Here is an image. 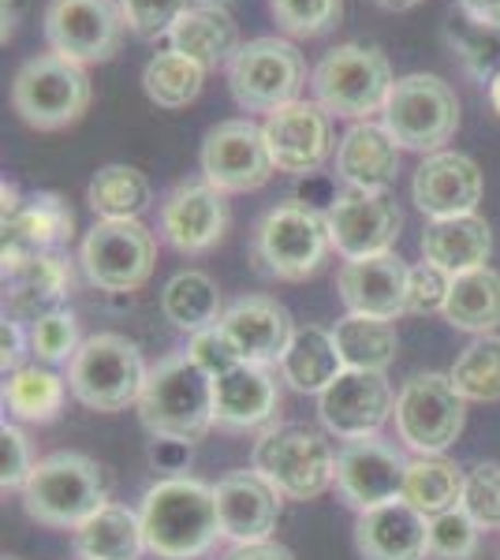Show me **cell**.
<instances>
[{"instance_id":"cell-1","label":"cell","mask_w":500,"mask_h":560,"mask_svg":"<svg viewBox=\"0 0 500 560\" xmlns=\"http://www.w3.org/2000/svg\"><path fill=\"white\" fill-rule=\"evenodd\" d=\"M147 549L158 560H198L221 538L213 486L190 475H168L139 504Z\"/></svg>"},{"instance_id":"cell-2","label":"cell","mask_w":500,"mask_h":560,"mask_svg":"<svg viewBox=\"0 0 500 560\" xmlns=\"http://www.w3.org/2000/svg\"><path fill=\"white\" fill-rule=\"evenodd\" d=\"M139 419L153 441H184L195 445L217 427L213 377L190 359V351L161 359L150 366L147 388L139 396Z\"/></svg>"},{"instance_id":"cell-3","label":"cell","mask_w":500,"mask_h":560,"mask_svg":"<svg viewBox=\"0 0 500 560\" xmlns=\"http://www.w3.org/2000/svg\"><path fill=\"white\" fill-rule=\"evenodd\" d=\"M251 467L284 501H314L336 486V453L329 438L303 422H272L261 430Z\"/></svg>"},{"instance_id":"cell-4","label":"cell","mask_w":500,"mask_h":560,"mask_svg":"<svg viewBox=\"0 0 500 560\" xmlns=\"http://www.w3.org/2000/svg\"><path fill=\"white\" fill-rule=\"evenodd\" d=\"M26 516L42 527L79 530L108 504V486L102 467L83 453H53L38 459L31 482L23 486Z\"/></svg>"},{"instance_id":"cell-5","label":"cell","mask_w":500,"mask_h":560,"mask_svg":"<svg viewBox=\"0 0 500 560\" xmlns=\"http://www.w3.org/2000/svg\"><path fill=\"white\" fill-rule=\"evenodd\" d=\"M150 366L124 332H94L68 363V388L83 408L116 415L139 404Z\"/></svg>"},{"instance_id":"cell-6","label":"cell","mask_w":500,"mask_h":560,"mask_svg":"<svg viewBox=\"0 0 500 560\" xmlns=\"http://www.w3.org/2000/svg\"><path fill=\"white\" fill-rule=\"evenodd\" d=\"M333 250L329 217L306 202H280L254 224V266L272 280H306Z\"/></svg>"},{"instance_id":"cell-7","label":"cell","mask_w":500,"mask_h":560,"mask_svg":"<svg viewBox=\"0 0 500 560\" xmlns=\"http://www.w3.org/2000/svg\"><path fill=\"white\" fill-rule=\"evenodd\" d=\"M314 97L329 116H344V120H374L385 113V102L393 94V68L388 57L374 45H336L317 60L314 75Z\"/></svg>"},{"instance_id":"cell-8","label":"cell","mask_w":500,"mask_h":560,"mask_svg":"<svg viewBox=\"0 0 500 560\" xmlns=\"http://www.w3.org/2000/svg\"><path fill=\"white\" fill-rule=\"evenodd\" d=\"M381 124L388 128L399 150L430 158V153H441L444 142H452V135L460 131V97L441 75L411 71L393 83Z\"/></svg>"},{"instance_id":"cell-9","label":"cell","mask_w":500,"mask_h":560,"mask_svg":"<svg viewBox=\"0 0 500 560\" xmlns=\"http://www.w3.org/2000/svg\"><path fill=\"white\" fill-rule=\"evenodd\" d=\"M90 105V75L83 65L57 52H38L15 71L12 108L34 131H60L83 120Z\"/></svg>"},{"instance_id":"cell-10","label":"cell","mask_w":500,"mask_h":560,"mask_svg":"<svg viewBox=\"0 0 500 560\" xmlns=\"http://www.w3.org/2000/svg\"><path fill=\"white\" fill-rule=\"evenodd\" d=\"M396 438L415 456H444L467 427V400L449 374L426 370L407 377L396 396Z\"/></svg>"},{"instance_id":"cell-11","label":"cell","mask_w":500,"mask_h":560,"mask_svg":"<svg viewBox=\"0 0 500 560\" xmlns=\"http://www.w3.org/2000/svg\"><path fill=\"white\" fill-rule=\"evenodd\" d=\"M306 86V60L288 38H251L229 65V90L243 113H277L299 102Z\"/></svg>"},{"instance_id":"cell-12","label":"cell","mask_w":500,"mask_h":560,"mask_svg":"<svg viewBox=\"0 0 500 560\" xmlns=\"http://www.w3.org/2000/svg\"><path fill=\"white\" fill-rule=\"evenodd\" d=\"M158 240L142 221H97L79 247V266L102 292H135L153 273Z\"/></svg>"},{"instance_id":"cell-13","label":"cell","mask_w":500,"mask_h":560,"mask_svg":"<svg viewBox=\"0 0 500 560\" xmlns=\"http://www.w3.org/2000/svg\"><path fill=\"white\" fill-rule=\"evenodd\" d=\"M127 31L120 0H49L45 42L49 52L75 65H105L116 57Z\"/></svg>"},{"instance_id":"cell-14","label":"cell","mask_w":500,"mask_h":560,"mask_svg":"<svg viewBox=\"0 0 500 560\" xmlns=\"http://www.w3.org/2000/svg\"><path fill=\"white\" fill-rule=\"evenodd\" d=\"M198 165H202L206 184H213L224 195L258 191L277 173L266 147V131H261V124L247 120V116L221 120L217 128H209L202 139V153H198Z\"/></svg>"},{"instance_id":"cell-15","label":"cell","mask_w":500,"mask_h":560,"mask_svg":"<svg viewBox=\"0 0 500 560\" xmlns=\"http://www.w3.org/2000/svg\"><path fill=\"white\" fill-rule=\"evenodd\" d=\"M317 415H322V427L340 441L377 438L381 427L396 415L393 385L381 370H344L317 396Z\"/></svg>"},{"instance_id":"cell-16","label":"cell","mask_w":500,"mask_h":560,"mask_svg":"<svg viewBox=\"0 0 500 560\" xmlns=\"http://www.w3.org/2000/svg\"><path fill=\"white\" fill-rule=\"evenodd\" d=\"M229 202L224 191H217L206 179H184L172 191L161 198V217H158V232L179 255H206L229 232Z\"/></svg>"},{"instance_id":"cell-17","label":"cell","mask_w":500,"mask_h":560,"mask_svg":"<svg viewBox=\"0 0 500 560\" xmlns=\"http://www.w3.org/2000/svg\"><path fill=\"white\" fill-rule=\"evenodd\" d=\"M404 478L407 459L381 438L344 441V448L336 453V493L354 512L399 501Z\"/></svg>"},{"instance_id":"cell-18","label":"cell","mask_w":500,"mask_h":560,"mask_svg":"<svg viewBox=\"0 0 500 560\" xmlns=\"http://www.w3.org/2000/svg\"><path fill=\"white\" fill-rule=\"evenodd\" d=\"M261 131H266V147L277 173L311 176L333 153V124L329 113L317 102L299 97V102L277 108V113L266 116Z\"/></svg>"},{"instance_id":"cell-19","label":"cell","mask_w":500,"mask_h":560,"mask_svg":"<svg viewBox=\"0 0 500 560\" xmlns=\"http://www.w3.org/2000/svg\"><path fill=\"white\" fill-rule=\"evenodd\" d=\"M325 217H329L333 247L340 250L344 261L388 255L404 229V210L388 195L344 191L333 198Z\"/></svg>"},{"instance_id":"cell-20","label":"cell","mask_w":500,"mask_h":560,"mask_svg":"<svg viewBox=\"0 0 500 560\" xmlns=\"http://www.w3.org/2000/svg\"><path fill=\"white\" fill-rule=\"evenodd\" d=\"M217 493V520H221V538L232 546L247 549L272 541V530L280 523V497L258 471H232L213 486Z\"/></svg>"},{"instance_id":"cell-21","label":"cell","mask_w":500,"mask_h":560,"mask_svg":"<svg viewBox=\"0 0 500 560\" xmlns=\"http://www.w3.org/2000/svg\"><path fill=\"white\" fill-rule=\"evenodd\" d=\"M407 277L411 266L396 250L374 258H348L336 273V292L348 314L396 322L399 314H407Z\"/></svg>"},{"instance_id":"cell-22","label":"cell","mask_w":500,"mask_h":560,"mask_svg":"<svg viewBox=\"0 0 500 560\" xmlns=\"http://www.w3.org/2000/svg\"><path fill=\"white\" fill-rule=\"evenodd\" d=\"M411 198L430 221H449V217L478 213L481 202V168L467 153H430L415 168Z\"/></svg>"},{"instance_id":"cell-23","label":"cell","mask_w":500,"mask_h":560,"mask_svg":"<svg viewBox=\"0 0 500 560\" xmlns=\"http://www.w3.org/2000/svg\"><path fill=\"white\" fill-rule=\"evenodd\" d=\"M354 549L362 560H430V516L399 497L359 512Z\"/></svg>"},{"instance_id":"cell-24","label":"cell","mask_w":500,"mask_h":560,"mask_svg":"<svg viewBox=\"0 0 500 560\" xmlns=\"http://www.w3.org/2000/svg\"><path fill=\"white\" fill-rule=\"evenodd\" d=\"M217 325L232 340V348L240 351L243 363L258 366H280V359H284V351L295 337L292 314L269 295L235 300Z\"/></svg>"},{"instance_id":"cell-25","label":"cell","mask_w":500,"mask_h":560,"mask_svg":"<svg viewBox=\"0 0 500 560\" xmlns=\"http://www.w3.org/2000/svg\"><path fill=\"white\" fill-rule=\"evenodd\" d=\"M71 292V266L60 250L26 255L4 269V318L34 325L53 311H63V300Z\"/></svg>"},{"instance_id":"cell-26","label":"cell","mask_w":500,"mask_h":560,"mask_svg":"<svg viewBox=\"0 0 500 560\" xmlns=\"http://www.w3.org/2000/svg\"><path fill=\"white\" fill-rule=\"evenodd\" d=\"M336 176L348 184V191L388 195L399 176V147L385 124L359 120L344 131L336 147Z\"/></svg>"},{"instance_id":"cell-27","label":"cell","mask_w":500,"mask_h":560,"mask_svg":"<svg viewBox=\"0 0 500 560\" xmlns=\"http://www.w3.org/2000/svg\"><path fill=\"white\" fill-rule=\"evenodd\" d=\"M217 427L224 430H261L272 427L280 408V385L269 366L235 363L229 374L213 382Z\"/></svg>"},{"instance_id":"cell-28","label":"cell","mask_w":500,"mask_h":560,"mask_svg":"<svg viewBox=\"0 0 500 560\" xmlns=\"http://www.w3.org/2000/svg\"><path fill=\"white\" fill-rule=\"evenodd\" d=\"M75 232V213L60 195L38 191L23 198L20 213L4 221V269L26 255H45V250H60Z\"/></svg>"},{"instance_id":"cell-29","label":"cell","mask_w":500,"mask_h":560,"mask_svg":"<svg viewBox=\"0 0 500 560\" xmlns=\"http://www.w3.org/2000/svg\"><path fill=\"white\" fill-rule=\"evenodd\" d=\"M422 258L444 269L449 277H463L470 269H481L493 255V232L486 217H449V221H430L422 232Z\"/></svg>"},{"instance_id":"cell-30","label":"cell","mask_w":500,"mask_h":560,"mask_svg":"<svg viewBox=\"0 0 500 560\" xmlns=\"http://www.w3.org/2000/svg\"><path fill=\"white\" fill-rule=\"evenodd\" d=\"M168 49L184 52L187 60L202 65L206 71L229 68L232 57L243 49L240 45V26L229 15V8H206L195 4L176 20L168 31Z\"/></svg>"},{"instance_id":"cell-31","label":"cell","mask_w":500,"mask_h":560,"mask_svg":"<svg viewBox=\"0 0 500 560\" xmlns=\"http://www.w3.org/2000/svg\"><path fill=\"white\" fill-rule=\"evenodd\" d=\"M277 370H280V382H288L295 393L322 396L348 366H344V359H340V348H336V340H333V329L303 325V329H295L292 345H288Z\"/></svg>"},{"instance_id":"cell-32","label":"cell","mask_w":500,"mask_h":560,"mask_svg":"<svg viewBox=\"0 0 500 560\" xmlns=\"http://www.w3.org/2000/svg\"><path fill=\"white\" fill-rule=\"evenodd\" d=\"M75 535L79 560H139L147 549V530L135 509L108 501L102 512H94Z\"/></svg>"},{"instance_id":"cell-33","label":"cell","mask_w":500,"mask_h":560,"mask_svg":"<svg viewBox=\"0 0 500 560\" xmlns=\"http://www.w3.org/2000/svg\"><path fill=\"white\" fill-rule=\"evenodd\" d=\"M444 322L470 337H489L500 325V273L489 266L452 277V292L444 303Z\"/></svg>"},{"instance_id":"cell-34","label":"cell","mask_w":500,"mask_h":560,"mask_svg":"<svg viewBox=\"0 0 500 560\" xmlns=\"http://www.w3.org/2000/svg\"><path fill=\"white\" fill-rule=\"evenodd\" d=\"M161 314L172 329L179 332H202L213 329L217 322L224 318V306H221V288L217 280L202 273V269H184L165 284L161 292Z\"/></svg>"},{"instance_id":"cell-35","label":"cell","mask_w":500,"mask_h":560,"mask_svg":"<svg viewBox=\"0 0 500 560\" xmlns=\"http://www.w3.org/2000/svg\"><path fill=\"white\" fill-rule=\"evenodd\" d=\"M63 396H68V382L53 366H20L15 374L4 377V411L15 422H53L63 411Z\"/></svg>"},{"instance_id":"cell-36","label":"cell","mask_w":500,"mask_h":560,"mask_svg":"<svg viewBox=\"0 0 500 560\" xmlns=\"http://www.w3.org/2000/svg\"><path fill=\"white\" fill-rule=\"evenodd\" d=\"M333 340L348 370H381L385 374L399 351L396 325L385 318H367V314H344L333 325Z\"/></svg>"},{"instance_id":"cell-37","label":"cell","mask_w":500,"mask_h":560,"mask_svg":"<svg viewBox=\"0 0 500 560\" xmlns=\"http://www.w3.org/2000/svg\"><path fill=\"white\" fill-rule=\"evenodd\" d=\"M150 179L135 165L97 168L86 187V202L97 221H139L150 206Z\"/></svg>"},{"instance_id":"cell-38","label":"cell","mask_w":500,"mask_h":560,"mask_svg":"<svg viewBox=\"0 0 500 560\" xmlns=\"http://www.w3.org/2000/svg\"><path fill=\"white\" fill-rule=\"evenodd\" d=\"M463 478L452 459L444 456H415L407 459V478H404V501L418 509L422 516H441V512L456 509L463 497Z\"/></svg>"},{"instance_id":"cell-39","label":"cell","mask_w":500,"mask_h":560,"mask_svg":"<svg viewBox=\"0 0 500 560\" xmlns=\"http://www.w3.org/2000/svg\"><path fill=\"white\" fill-rule=\"evenodd\" d=\"M202 83H206V68L187 60L176 49L158 52L147 65V71H142V90L161 108H187L202 94Z\"/></svg>"},{"instance_id":"cell-40","label":"cell","mask_w":500,"mask_h":560,"mask_svg":"<svg viewBox=\"0 0 500 560\" xmlns=\"http://www.w3.org/2000/svg\"><path fill=\"white\" fill-rule=\"evenodd\" d=\"M452 385L467 404H497L500 400V337H475L460 351L449 370Z\"/></svg>"},{"instance_id":"cell-41","label":"cell","mask_w":500,"mask_h":560,"mask_svg":"<svg viewBox=\"0 0 500 560\" xmlns=\"http://www.w3.org/2000/svg\"><path fill=\"white\" fill-rule=\"evenodd\" d=\"M31 332V355L38 359L42 366H57V363H71L75 351L83 348V337H79V318L71 311H53L38 318L34 325H26Z\"/></svg>"},{"instance_id":"cell-42","label":"cell","mask_w":500,"mask_h":560,"mask_svg":"<svg viewBox=\"0 0 500 560\" xmlns=\"http://www.w3.org/2000/svg\"><path fill=\"white\" fill-rule=\"evenodd\" d=\"M272 20L292 38H322L344 15V0H269Z\"/></svg>"},{"instance_id":"cell-43","label":"cell","mask_w":500,"mask_h":560,"mask_svg":"<svg viewBox=\"0 0 500 560\" xmlns=\"http://www.w3.org/2000/svg\"><path fill=\"white\" fill-rule=\"evenodd\" d=\"M460 509L478 523L481 530H500V464L481 459L463 478Z\"/></svg>"},{"instance_id":"cell-44","label":"cell","mask_w":500,"mask_h":560,"mask_svg":"<svg viewBox=\"0 0 500 560\" xmlns=\"http://www.w3.org/2000/svg\"><path fill=\"white\" fill-rule=\"evenodd\" d=\"M478 541L481 527L460 504L430 520V560H470L478 553Z\"/></svg>"},{"instance_id":"cell-45","label":"cell","mask_w":500,"mask_h":560,"mask_svg":"<svg viewBox=\"0 0 500 560\" xmlns=\"http://www.w3.org/2000/svg\"><path fill=\"white\" fill-rule=\"evenodd\" d=\"M198 0H120L127 31L139 34V38H168V31L184 12H190Z\"/></svg>"},{"instance_id":"cell-46","label":"cell","mask_w":500,"mask_h":560,"mask_svg":"<svg viewBox=\"0 0 500 560\" xmlns=\"http://www.w3.org/2000/svg\"><path fill=\"white\" fill-rule=\"evenodd\" d=\"M34 467H38V459H34V448H31V441H26V433L4 419V427H0V486H4V493L8 490L23 493Z\"/></svg>"},{"instance_id":"cell-47","label":"cell","mask_w":500,"mask_h":560,"mask_svg":"<svg viewBox=\"0 0 500 560\" xmlns=\"http://www.w3.org/2000/svg\"><path fill=\"white\" fill-rule=\"evenodd\" d=\"M449 292L452 277L422 258L418 266H411V277H407V314H444Z\"/></svg>"},{"instance_id":"cell-48","label":"cell","mask_w":500,"mask_h":560,"mask_svg":"<svg viewBox=\"0 0 500 560\" xmlns=\"http://www.w3.org/2000/svg\"><path fill=\"white\" fill-rule=\"evenodd\" d=\"M190 359H195L198 366L206 370L209 377H221V374H229V370L235 366V363H243L240 359V351L232 348V340L224 337V329L221 325H213V329H202V332H195L190 337Z\"/></svg>"},{"instance_id":"cell-49","label":"cell","mask_w":500,"mask_h":560,"mask_svg":"<svg viewBox=\"0 0 500 560\" xmlns=\"http://www.w3.org/2000/svg\"><path fill=\"white\" fill-rule=\"evenodd\" d=\"M26 351H31V332H26V325L15 318H4V325H0V370H4V377L23 366Z\"/></svg>"},{"instance_id":"cell-50","label":"cell","mask_w":500,"mask_h":560,"mask_svg":"<svg viewBox=\"0 0 500 560\" xmlns=\"http://www.w3.org/2000/svg\"><path fill=\"white\" fill-rule=\"evenodd\" d=\"M456 4L481 31H500V0H456Z\"/></svg>"},{"instance_id":"cell-51","label":"cell","mask_w":500,"mask_h":560,"mask_svg":"<svg viewBox=\"0 0 500 560\" xmlns=\"http://www.w3.org/2000/svg\"><path fill=\"white\" fill-rule=\"evenodd\" d=\"M190 456V445H184V441H158L153 445V464L161 467V471H184Z\"/></svg>"},{"instance_id":"cell-52","label":"cell","mask_w":500,"mask_h":560,"mask_svg":"<svg viewBox=\"0 0 500 560\" xmlns=\"http://www.w3.org/2000/svg\"><path fill=\"white\" fill-rule=\"evenodd\" d=\"M232 560H295V557H292V549L277 546V541H261V546L240 549V553H235Z\"/></svg>"},{"instance_id":"cell-53","label":"cell","mask_w":500,"mask_h":560,"mask_svg":"<svg viewBox=\"0 0 500 560\" xmlns=\"http://www.w3.org/2000/svg\"><path fill=\"white\" fill-rule=\"evenodd\" d=\"M374 4H381L385 12H411V8H418L422 0H374Z\"/></svg>"},{"instance_id":"cell-54","label":"cell","mask_w":500,"mask_h":560,"mask_svg":"<svg viewBox=\"0 0 500 560\" xmlns=\"http://www.w3.org/2000/svg\"><path fill=\"white\" fill-rule=\"evenodd\" d=\"M489 102H493V108H497V116H500V71L493 79H489Z\"/></svg>"},{"instance_id":"cell-55","label":"cell","mask_w":500,"mask_h":560,"mask_svg":"<svg viewBox=\"0 0 500 560\" xmlns=\"http://www.w3.org/2000/svg\"><path fill=\"white\" fill-rule=\"evenodd\" d=\"M198 4H206V8H229L232 0H198Z\"/></svg>"},{"instance_id":"cell-56","label":"cell","mask_w":500,"mask_h":560,"mask_svg":"<svg viewBox=\"0 0 500 560\" xmlns=\"http://www.w3.org/2000/svg\"><path fill=\"white\" fill-rule=\"evenodd\" d=\"M4 560H23V557H4Z\"/></svg>"}]
</instances>
